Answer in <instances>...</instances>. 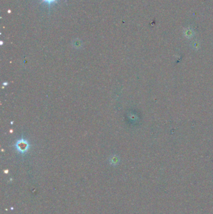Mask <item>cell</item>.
Here are the masks:
<instances>
[{"instance_id":"1","label":"cell","mask_w":213,"mask_h":214,"mask_svg":"<svg viewBox=\"0 0 213 214\" xmlns=\"http://www.w3.org/2000/svg\"><path fill=\"white\" fill-rule=\"evenodd\" d=\"M15 147L18 151L21 154H24L28 151L30 148V144L24 139H21L17 141L15 144Z\"/></svg>"},{"instance_id":"2","label":"cell","mask_w":213,"mask_h":214,"mask_svg":"<svg viewBox=\"0 0 213 214\" xmlns=\"http://www.w3.org/2000/svg\"><path fill=\"white\" fill-rule=\"evenodd\" d=\"M119 162H120V158L116 155L111 156L110 158V163L112 165H117L119 164Z\"/></svg>"},{"instance_id":"3","label":"cell","mask_w":213,"mask_h":214,"mask_svg":"<svg viewBox=\"0 0 213 214\" xmlns=\"http://www.w3.org/2000/svg\"><path fill=\"white\" fill-rule=\"evenodd\" d=\"M57 1H58V0H41V2L46 3V4L48 6L49 8H50L53 5L56 4Z\"/></svg>"},{"instance_id":"4","label":"cell","mask_w":213,"mask_h":214,"mask_svg":"<svg viewBox=\"0 0 213 214\" xmlns=\"http://www.w3.org/2000/svg\"><path fill=\"white\" fill-rule=\"evenodd\" d=\"M3 85H5V86H6V85H8V83H3Z\"/></svg>"}]
</instances>
